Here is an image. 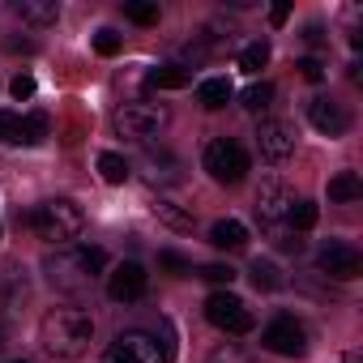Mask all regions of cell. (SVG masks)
I'll return each instance as SVG.
<instances>
[{"label":"cell","instance_id":"1","mask_svg":"<svg viewBox=\"0 0 363 363\" xmlns=\"http://www.w3.org/2000/svg\"><path fill=\"white\" fill-rule=\"evenodd\" d=\"M103 269H107V252L94 248V244H65V248H56V252L43 257L48 286L52 291H65V295L86 291Z\"/></svg>","mask_w":363,"mask_h":363},{"label":"cell","instance_id":"2","mask_svg":"<svg viewBox=\"0 0 363 363\" xmlns=\"http://www.w3.org/2000/svg\"><path fill=\"white\" fill-rule=\"evenodd\" d=\"M94 342V320L82 308H52L39 325V346L52 359H82Z\"/></svg>","mask_w":363,"mask_h":363},{"label":"cell","instance_id":"3","mask_svg":"<svg viewBox=\"0 0 363 363\" xmlns=\"http://www.w3.org/2000/svg\"><path fill=\"white\" fill-rule=\"evenodd\" d=\"M26 223L35 227V235H39V240L60 244V248L86 231V214H82V206H77V201H69V197H52V201L35 206V214H30Z\"/></svg>","mask_w":363,"mask_h":363},{"label":"cell","instance_id":"4","mask_svg":"<svg viewBox=\"0 0 363 363\" xmlns=\"http://www.w3.org/2000/svg\"><path fill=\"white\" fill-rule=\"evenodd\" d=\"M171 111L162 103H150V99H128L116 107V133L128 137V141H150L167 128Z\"/></svg>","mask_w":363,"mask_h":363},{"label":"cell","instance_id":"5","mask_svg":"<svg viewBox=\"0 0 363 363\" xmlns=\"http://www.w3.org/2000/svg\"><path fill=\"white\" fill-rule=\"evenodd\" d=\"M167 359H171V350L145 329H128L103 350V363H167Z\"/></svg>","mask_w":363,"mask_h":363},{"label":"cell","instance_id":"6","mask_svg":"<svg viewBox=\"0 0 363 363\" xmlns=\"http://www.w3.org/2000/svg\"><path fill=\"white\" fill-rule=\"evenodd\" d=\"M206 171L218 179V184H240L248 175V150L231 137H214L206 145Z\"/></svg>","mask_w":363,"mask_h":363},{"label":"cell","instance_id":"7","mask_svg":"<svg viewBox=\"0 0 363 363\" xmlns=\"http://www.w3.org/2000/svg\"><path fill=\"white\" fill-rule=\"evenodd\" d=\"M206 320H210L214 329H223V333H235V337L252 329L248 303H244L240 295H231V291H214V295L206 299Z\"/></svg>","mask_w":363,"mask_h":363},{"label":"cell","instance_id":"8","mask_svg":"<svg viewBox=\"0 0 363 363\" xmlns=\"http://www.w3.org/2000/svg\"><path fill=\"white\" fill-rule=\"evenodd\" d=\"M261 342H265V350L286 354V359H299V354L308 350V333H303V325H299L295 316H278V320H269L265 333H261Z\"/></svg>","mask_w":363,"mask_h":363},{"label":"cell","instance_id":"9","mask_svg":"<svg viewBox=\"0 0 363 363\" xmlns=\"http://www.w3.org/2000/svg\"><path fill=\"white\" fill-rule=\"evenodd\" d=\"M295 141H299V133L291 120H261V128H257V145L269 162H286L295 154Z\"/></svg>","mask_w":363,"mask_h":363},{"label":"cell","instance_id":"10","mask_svg":"<svg viewBox=\"0 0 363 363\" xmlns=\"http://www.w3.org/2000/svg\"><path fill=\"white\" fill-rule=\"evenodd\" d=\"M291 206H295V193L282 184V179H265L261 193H257V218L265 227H282L286 214H291Z\"/></svg>","mask_w":363,"mask_h":363},{"label":"cell","instance_id":"11","mask_svg":"<svg viewBox=\"0 0 363 363\" xmlns=\"http://www.w3.org/2000/svg\"><path fill=\"white\" fill-rule=\"evenodd\" d=\"M320 269H325L329 278L350 282V278H359V274H363V257H359V248H354V244H346V240H329V244H325V252H320Z\"/></svg>","mask_w":363,"mask_h":363},{"label":"cell","instance_id":"12","mask_svg":"<svg viewBox=\"0 0 363 363\" xmlns=\"http://www.w3.org/2000/svg\"><path fill=\"white\" fill-rule=\"evenodd\" d=\"M145 269L137 265V261H124V265H116L111 269V278H107V295L116 299V303H133V299H141L145 295Z\"/></svg>","mask_w":363,"mask_h":363},{"label":"cell","instance_id":"13","mask_svg":"<svg viewBox=\"0 0 363 363\" xmlns=\"http://www.w3.org/2000/svg\"><path fill=\"white\" fill-rule=\"evenodd\" d=\"M308 120H312L325 137H342V133L350 128V111H346L337 99H325V94L308 103Z\"/></svg>","mask_w":363,"mask_h":363},{"label":"cell","instance_id":"14","mask_svg":"<svg viewBox=\"0 0 363 363\" xmlns=\"http://www.w3.org/2000/svg\"><path fill=\"white\" fill-rule=\"evenodd\" d=\"M13 13H18L26 26H35V30H48V26H56V18H60V5H56V0H18V5H13Z\"/></svg>","mask_w":363,"mask_h":363},{"label":"cell","instance_id":"15","mask_svg":"<svg viewBox=\"0 0 363 363\" xmlns=\"http://www.w3.org/2000/svg\"><path fill=\"white\" fill-rule=\"evenodd\" d=\"M22 299H26V269L5 265L0 269V308L13 312V308H22Z\"/></svg>","mask_w":363,"mask_h":363},{"label":"cell","instance_id":"16","mask_svg":"<svg viewBox=\"0 0 363 363\" xmlns=\"http://www.w3.org/2000/svg\"><path fill=\"white\" fill-rule=\"evenodd\" d=\"M210 244H214L218 252H240V248L248 244V227L235 223V218H223V223L210 227Z\"/></svg>","mask_w":363,"mask_h":363},{"label":"cell","instance_id":"17","mask_svg":"<svg viewBox=\"0 0 363 363\" xmlns=\"http://www.w3.org/2000/svg\"><path fill=\"white\" fill-rule=\"evenodd\" d=\"M359 197H363V179H359V171H337V175L329 179V201L350 206V201H359Z\"/></svg>","mask_w":363,"mask_h":363},{"label":"cell","instance_id":"18","mask_svg":"<svg viewBox=\"0 0 363 363\" xmlns=\"http://www.w3.org/2000/svg\"><path fill=\"white\" fill-rule=\"evenodd\" d=\"M145 82H150L154 90H179V86H189V82H193V73H189L184 65H162V69H150Z\"/></svg>","mask_w":363,"mask_h":363},{"label":"cell","instance_id":"19","mask_svg":"<svg viewBox=\"0 0 363 363\" xmlns=\"http://www.w3.org/2000/svg\"><path fill=\"white\" fill-rule=\"evenodd\" d=\"M197 103L210 107V111L227 107V103H231V82H227V77H210V82H201V86H197Z\"/></svg>","mask_w":363,"mask_h":363},{"label":"cell","instance_id":"20","mask_svg":"<svg viewBox=\"0 0 363 363\" xmlns=\"http://www.w3.org/2000/svg\"><path fill=\"white\" fill-rule=\"evenodd\" d=\"M48 133H52V120H48L43 111H35V116H22V128H18V145H39Z\"/></svg>","mask_w":363,"mask_h":363},{"label":"cell","instance_id":"21","mask_svg":"<svg viewBox=\"0 0 363 363\" xmlns=\"http://www.w3.org/2000/svg\"><path fill=\"white\" fill-rule=\"evenodd\" d=\"M265 65H269V43H265V39H257V43H248V48L240 52V69H244V73H261Z\"/></svg>","mask_w":363,"mask_h":363},{"label":"cell","instance_id":"22","mask_svg":"<svg viewBox=\"0 0 363 363\" xmlns=\"http://www.w3.org/2000/svg\"><path fill=\"white\" fill-rule=\"evenodd\" d=\"M248 274H252V286H257V291H278V286H282V274H278L274 261H252Z\"/></svg>","mask_w":363,"mask_h":363},{"label":"cell","instance_id":"23","mask_svg":"<svg viewBox=\"0 0 363 363\" xmlns=\"http://www.w3.org/2000/svg\"><path fill=\"white\" fill-rule=\"evenodd\" d=\"M99 175L107 179V184H124V179H128V162L120 154H99Z\"/></svg>","mask_w":363,"mask_h":363},{"label":"cell","instance_id":"24","mask_svg":"<svg viewBox=\"0 0 363 363\" xmlns=\"http://www.w3.org/2000/svg\"><path fill=\"white\" fill-rule=\"evenodd\" d=\"M154 214H158V218H162L167 227H175V231H189V227H193V214H184V210H175V201H162V197H158Z\"/></svg>","mask_w":363,"mask_h":363},{"label":"cell","instance_id":"25","mask_svg":"<svg viewBox=\"0 0 363 363\" xmlns=\"http://www.w3.org/2000/svg\"><path fill=\"white\" fill-rule=\"evenodd\" d=\"M286 223H291L295 231H312V227H316V206H312V201H295L291 214H286Z\"/></svg>","mask_w":363,"mask_h":363},{"label":"cell","instance_id":"26","mask_svg":"<svg viewBox=\"0 0 363 363\" xmlns=\"http://www.w3.org/2000/svg\"><path fill=\"white\" fill-rule=\"evenodd\" d=\"M124 18L137 22V26H154L158 22V5H150V0H133V5H124Z\"/></svg>","mask_w":363,"mask_h":363},{"label":"cell","instance_id":"27","mask_svg":"<svg viewBox=\"0 0 363 363\" xmlns=\"http://www.w3.org/2000/svg\"><path fill=\"white\" fill-rule=\"evenodd\" d=\"M269 99H274V86H269V82H257V86L244 90V107H248V111H265Z\"/></svg>","mask_w":363,"mask_h":363},{"label":"cell","instance_id":"28","mask_svg":"<svg viewBox=\"0 0 363 363\" xmlns=\"http://www.w3.org/2000/svg\"><path fill=\"white\" fill-rule=\"evenodd\" d=\"M18 128H22V116H13V111H0V141L18 145Z\"/></svg>","mask_w":363,"mask_h":363},{"label":"cell","instance_id":"29","mask_svg":"<svg viewBox=\"0 0 363 363\" xmlns=\"http://www.w3.org/2000/svg\"><path fill=\"white\" fill-rule=\"evenodd\" d=\"M158 265H162V269H171V274H179V278L193 274V265H189L184 257H179V252H171V248H167V252H158Z\"/></svg>","mask_w":363,"mask_h":363},{"label":"cell","instance_id":"30","mask_svg":"<svg viewBox=\"0 0 363 363\" xmlns=\"http://www.w3.org/2000/svg\"><path fill=\"white\" fill-rule=\"evenodd\" d=\"M94 52H99V56H116V52H120V35H116V30H99V35H94Z\"/></svg>","mask_w":363,"mask_h":363},{"label":"cell","instance_id":"31","mask_svg":"<svg viewBox=\"0 0 363 363\" xmlns=\"http://www.w3.org/2000/svg\"><path fill=\"white\" fill-rule=\"evenodd\" d=\"M201 278H206V282H214V286H231L235 269H231V265H206V269H201Z\"/></svg>","mask_w":363,"mask_h":363},{"label":"cell","instance_id":"32","mask_svg":"<svg viewBox=\"0 0 363 363\" xmlns=\"http://www.w3.org/2000/svg\"><path fill=\"white\" fill-rule=\"evenodd\" d=\"M210 363H252V359H248L240 346H231V342H227V346H218V350L210 354Z\"/></svg>","mask_w":363,"mask_h":363},{"label":"cell","instance_id":"33","mask_svg":"<svg viewBox=\"0 0 363 363\" xmlns=\"http://www.w3.org/2000/svg\"><path fill=\"white\" fill-rule=\"evenodd\" d=\"M9 94H13V99H30V94H35V77H30V73H18V77L9 82Z\"/></svg>","mask_w":363,"mask_h":363},{"label":"cell","instance_id":"34","mask_svg":"<svg viewBox=\"0 0 363 363\" xmlns=\"http://www.w3.org/2000/svg\"><path fill=\"white\" fill-rule=\"evenodd\" d=\"M299 69H303V77H308V82H320V77H325V65H320L316 56H308V60H303Z\"/></svg>","mask_w":363,"mask_h":363},{"label":"cell","instance_id":"35","mask_svg":"<svg viewBox=\"0 0 363 363\" xmlns=\"http://www.w3.org/2000/svg\"><path fill=\"white\" fill-rule=\"evenodd\" d=\"M286 18H291V5H274V9H269V22H274V26H282Z\"/></svg>","mask_w":363,"mask_h":363},{"label":"cell","instance_id":"36","mask_svg":"<svg viewBox=\"0 0 363 363\" xmlns=\"http://www.w3.org/2000/svg\"><path fill=\"white\" fill-rule=\"evenodd\" d=\"M342 363H363V359H359V350H350V354H342Z\"/></svg>","mask_w":363,"mask_h":363},{"label":"cell","instance_id":"37","mask_svg":"<svg viewBox=\"0 0 363 363\" xmlns=\"http://www.w3.org/2000/svg\"><path fill=\"white\" fill-rule=\"evenodd\" d=\"M13 363H26V359H13Z\"/></svg>","mask_w":363,"mask_h":363},{"label":"cell","instance_id":"38","mask_svg":"<svg viewBox=\"0 0 363 363\" xmlns=\"http://www.w3.org/2000/svg\"><path fill=\"white\" fill-rule=\"evenodd\" d=\"M0 350H5V342H0Z\"/></svg>","mask_w":363,"mask_h":363}]
</instances>
